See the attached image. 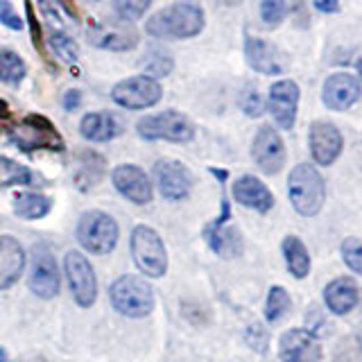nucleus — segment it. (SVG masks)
Segmentation results:
<instances>
[{"instance_id": "nucleus-1", "label": "nucleus", "mask_w": 362, "mask_h": 362, "mask_svg": "<svg viewBox=\"0 0 362 362\" xmlns=\"http://www.w3.org/2000/svg\"><path fill=\"white\" fill-rule=\"evenodd\" d=\"M206 25L204 9L190 0H179L175 5H168L152 14L145 23V32L154 39H175L184 41L202 34Z\"/></svg>"}, {"instance_id": "nucleus-2", "label": "nucleus", "mask_w": 362, "mask_h": 362, "mask_svg": "<svg viewBox=\"0 0 362 362\" xmlns=\"http://www.w3.org/2000/svg\"><path fill=\"white\" fill-rule=\"evenodd\" d=\"M9 141L25 154H32L37 150H48V152L66 150V143L62 139V134L57 132L54 122L41 116V113H30L21 122L11 124Z\"/></svg>"}, {"instance_id": "nucleus-3", "label": "nucleus", "mask_w": 362, "mask_h": 362, "mask_svg": "<svg viewBox=\"0 0 362 362\" xmlns=\"http://www.w3.org/2000/svg\"><path fill=\"white\" fill-rule=\"evenodd\" d=\"M288 197L294 211L305 218H313L322 211L326 202V186L317 168L310 163H299L297 168H292L288 177Z\"/></svg>"}, {"instance_id": "nucleus-4", "label": "nucleus", "mask_w": 362, "mask_h": 362, "mask_svg": "<svg viewBox=\"0 0 362 362\" xmlns=\"http://www.w3.org/2000/svg\"><path fill=\"white\" fill-rule=\"evenodd\" d=\"M109 299L113 308L124 317H132V320L147 317L156 305V297L150 283L132 274H124L111 283Z\"/></svg>"}, {"instance_id": "nucleus-5", "label": "nucleus", "mask_w": 362, "mask_h": 362, "mask_svg": "<svg viewBox=\"0 0 362 362\" xmlns=\"http://www.w3.org/2000/svg\"><path fill=\"white\" fill-rule=\"evenodd\" d=\"M136 134L145 141H168V143H190L195 139V124L188 116L175 109L143 116L136 122Z\"/></svg>"}, {"instance_id": "nucleus-6", "label": "nucleus", "mask_w": 362, "mask_h": 362, "mask_svg": "<svg viewBox=\"0 0 362 362\" xmlns=\"http://www.w3.org/2000/svg\"><path fill=\"white\" fill-rule=\"evenodd\" d=\"M120 229L118 222L105 211H86L77 224V243L82 245L86 252L107 256L118 245Z\"/></svg>"}, {"instance_id": "nucleus-7", "label": "nucleus", "mask_w": 362, "mask_h": 362, "mask_svg": "<svg viewBox=\"0 0 362 362\" xmlns=\"http://www.w3.org/2000/svg\"><path fill=\"white\" fill-rule=\"evenodd\" d=\"M129 247H132V258L136 267H139L145 276L161 279L168 272L165 245L161 240V235H158L152 226H147V224L134 226Z\"/></svg>"}, {"instance_id": "nucleus-8", "label": "nucleus", "mask_w": 362, "mask_h": 362, "mask_svg": "<svg viewBox=\"0 0 362 362\" xmlns=\"http://www.w3.org/2000/svg\"><path fill=\"white\" fill-rule=\"evenodd\" d=\"M86 41L98 50H109V52H129L139 48L141 34L129 21L122 18H107L90 23L86 30Z\"/></svg>"}, {"instance_id": "nucleus-9", "label": "nucleus", "mask_w": 362, "mask_h": 362, "mask_svg": "<svg viewBox=\"0 0 362 362\" xmlns=\"http://www.w3.org/2000/svg\"><path fill=\"white\" fill-rule=\"evenodd\" d=\"M28 288L39 299H54L62 290L59 269L48 245H34L30 249V279Z\"/></svg>"}, {"instance_id": "nucleus-10", "label": "nucleus", "mask_w": 362, "mask_h": 362, "mask_svg": "<svg viewBox=\"0 0 362 362\" xmlns=\"http://www.w3.org/2000/svg\"><path fill=\"white\" fill-rule=\"evenodd\" d=\"M163 88L158 84V79H152L147 75H134L118 82L111 88V100L122 109H150L156 102H161Z\"/></svg>"}, {"instance_id": "nucleus-11", "label": "nucleus", "mask_w": 362, "mask_h": 362, "mask_svg": "<svg viewBox=\"0 0 362 362\" xmlns=\"http://www.w3.org/2000/svg\"><path fill=\"white\" fill-rule=\"evenodd\" d=\"M64 269L75 303L79 308H90L98 301V279L93 265L88 263V258H84V254L68 252L64 260Z\"/></svg>"}, {"instance_id": "nucleus-12", "label": "nucleus", "mask_w": 362, "mask_h": 362, "mask_svg": "<svg viewBox=\"0 0 362 362\" xmlns=\"http://www.w3.org/2000/svg\"><path fill=\"white\" fill-rule=\"evenodd\" d=\"M154 179H156V188L158 192L170 199V202H179L186 199L192 190V175L190 170L175 158H161V161L154 163Z\"/></svg>"}, {"instance_id": "nucleus-13", "label": "nucleus", "mask_w": 362, "mask_h": 362, "mask_svg": "<svg viewBox=\"0 0 362 362\" xmlns=\"http://www.w3.org/2000/svg\"><path fill=\"white\" fill-rule=\"evenodd\" d=\"M111 181L124 199H129L132 204H139V206L150 204L154 197V188H152L150 177L145 175V170H141L134 163H122L118 168H113Z\"/></svg>"}, {"instance_id": "nucleus-14", "label": "nucleus", "mask_w": 362, "mask_h": 362, "mask_svg": "<svg viewBox=\"0 0 362 362\" xmlns=\"http://www.w3.org/2000/svg\"><path fill=\"white\" fill-rule=\"evenodd\" d=\"M252 156L265 175H276L286 165V145L274 127H260L252 143Z\"/></svg>"}, {"instance_id": "nucleus-15", "label": "nucleus", "mask_w": 362, "mask_h": 362, "mask_svg": "<svg viewBox=\"0 0 362 362\" xmlns=\"http://www.w3.org/2000/svg\"><path fill=\"white\" fill-rule=\"evenodd\" d=\"M267 107L272 118L276 120L281 129H292L297 122V107H299V86L292 79H279L272 84L267 95Z\"/></svg>"}, {"instance_id": "nucleus-16", "label": "nucleus", "mask_w": 362, "mask_h": 362, "mask_svg": "<svg viewBox=\"0 0 362 362\" xmlns=\"http://www.w3.org/2000/svg\"><path fill=\"white\" fill-rule=\"evenodd\" d=\"M308 143H310V152H313L315 163H320V165L335 163L337 156L342 154V145H344L339 129L333 122H326V120H315L310 124Z\"/></svg>"}, {"instance_id": "nucleus-17", "label": "nucleus", "mask_w": 362, "mask_h": 362, "mask_svg": "<svg viewBox=\"0 0 362 362\" xmlns=\"http://www.w3.org/2000/svg\"><path fill=\"white\" fill-rule=\"evenodd\" d=\"M281 362H320L322 360V346L317 337L301 328L283 333L279 344Z\"/></svg>"}, {"instance_id": "nucleus-18", "label": "nucleus", "mask_w": 362, "mask_h": 362, "mask_svg": "<svg viewBox=\"0 0 362 362\" xmlns=\"http://www.w3.org/2000/svg\"><path fill=\"white\" fill-rule=\"evenodd\" d=\"M360 95H362V86L358 82V77L349 73H333L324 82L322 102L333 111H344L351 105H356Z\"/></svg>"}, {"instance_id": "nucleus-19", "label": "nucleus", "mask_w": 362, "mask_h": 362, "mask_svg": "<svg viewBox=\"0 0 362 362\" xmlns=\"http://www.w3.org/2000/svg\"><path fill=\"white\" fill-rule=\"evenodd\" d=\"M245 59L249 68H254L260 75H281L283 68H286L276 45H272L265 39L252 37V34L245 37Z\"/></svg>"}, {"instance_id": "nucleus-20", "label": "nucleus", "mask_w": 362, "mask_h": 362, "mask_svg": "<svg viewBox=\"0 0 362 362\" xmlns=\"http://www.w3.org/2000/svg\"><path fill=\"white\" fill-rule=\"evenodd\" d=\"M231 218V211H229V204L226 199L222 202V215L213 224L206 226V240L209 247L213 249L215 254H220L224 258H231L238 256L243 252V243H240V233L231 226H224V222Z\"/></svg>"}, {"instance_id": "nucleus-21", "label": "nucleus", "mask_w": 362, "mask_h": 362, "mask_svg": "<svg viewBox=\"0 0 362 362\" xmlns=\"http://www.w3.org/2000/svg\"><path fill=\"white\" fill-rule=\"evenodd\" d=\"M25 269V249L14 235H0V290H9Z\"/></svg>"}, {"instance_id": "nucleus-22", "label": "nucleus", "mask_w": 362, "mask_h": 362, "mask_svg": "<svg viewBox=\"0 0 362 362\" xmlns=\"http://www.w3.org/2000/svg\"><path fill=\"white\" fill-rule=\"evenodd\" d=\"M233 197L238 204H243L247 209H254L258 213H267L272 206H274V195H272V190L254 175H245L240 179H235Z\"/></svg>"}, {"instance_id": "nucleus-23", "label": "nucleus", "mask_w": 362, "mask_h": 362, "mask_svg": "<svg viewBox=\"0 0 362 362\" xmlns=\"http://www.w3.org/2000/svg\"><path fill=\"white\" fill-rule=\"evenodd\" d=\"M79 134L90 143H109L122 134V124L109 111H93L86 113L79 122Z\"/></svg>"}, {"instance_id": "nucleus-24", "label": "nucleus", "mask_w": 362, "mask_h": 362, "mask_svg": "<svg viewBox=\"0 0 362 362\" xmlns=\"http://www.w3.org/2000/svg\"><path fill=\"white\" fill-rule=\"evenodd\" d=\"M324 299L331 313L346 315L358 305L360 290L354 283V279H335L333 283H328V288L324 290Z\"/></svg>"}, {"instance_id": "nucleus-25", "label": "nucleus", "mask_w": 362, "mask_h": 362, "mask_svg": "<svg viewBox=\"0 0 362 362\" xmlns=\"http://www.w3.org/2000/svg\"><path fill=\"white\" fill-rule=\"evenodd\" d=\"M283 256H286L288 269L294 279H305L310 272V254L305 245L299 240L297 235H288L283 240Z\"/></svg>"}, {"instance_id": "nucleus-26", "label": "nucleus", "mask_w": 362, "mask_h": 362, "mask_svg": "<svg viewBox=\"0 0 362 362\" xmlns=\"http://www.w3.org/2000/svg\"><path fill=\"white\" fill-rule=\"evenodd\" d=\"M105 156H100L95 152H84L79 156V168L75 173V184L79 190H88L93 188L98 181L105 177Z\"/></svg>"}, {"instance_id": "nucleus-27", "label": "nucleus", "mask_w": 362, "mask_h": 362, "mask_svg": "<svg viewBox=\"0 0 362 362\" xmlns=\"http://www.w3.org/2000/svg\"><path fill=\"white\" fill-rule=\"evenodd\" d=\"M52 202L41 192H18L14 197V213L23 220H41L50 213Z\"/></svg>"}, {"instance_id": "nucleus-28", "label": "nucleus", "mask_w": 362, "mask_h": 362, "mask_svg": "<svg viewBox=\"0 0 362 362\" xmlns=\"http://www.w3.org/2000/svg\"><path fill=\"white\" fill-rule=\"evenodd\" d=\"M28 75L23 57L11 48H0V82L7 86H18Z\"/></svg>"}, {"instance_id": "nucleus-29", "label": "nucleus", "mask_w": 362, "mask_h": 362, "mask_svg": "<svg viewBox=\"0 0 362 362\" xmlns=\"http://www.w3.org/2000/svg\"><path fill=\"white\" fill-rule=\"evenodd\" d=\"M34 175L30 168L11 161L7 156H0V188H11V186H30Z\"/></svg>"}, {"instance_id": "nucleus-30", "label": "nucleus", "mask_w": 362, "mask_h": 362, "mask_svg": "<svg viewBox=\"0 0 362 362\" xmlns=\"http://www.w3.org/2000/svg\"><path fill=\"white\" fill-rule=\"evenodd\" d=\"M48 41H50L52 52H54L57 57H59L62 62H66V64H75V62L79 59V48H77V43H75L73 37H68L66 32L52 30V32H50V37H48Z\"/></svg>"}, {"instance_id": "nucleus-31", "label": "nucleus", "mask_w": 362, "mask_h": 362, "mask_svg": "<svg viewBox=\"0 0 362 362\" xmlns=\"http://www.w3.org/2000/svg\"><path fill=\"white\" fill-rule=\"evenodd\" d=\"M290 294L283 290L281 286H274L269 290L267 294V303H265V317H267V322H279L286 317V313L290 310Z\"/></svg>"}, {"instance_id": "nucleus-32", "label": "nucleus", "mask_w": 362, "mask_h": 362, "mask_svg": "<svg viewBox=\"0 0 362 362\" xmlns=\"http://www.w3.org/2000/svg\"><path fill=\"white\" fill-rule=\"evenodd\" d=\"M173 68H175V62H173V57H170L168 52L163 50H158V52H150L147 54V59L143 64V71L147 77H165L173 73Z\"/></svg>"}, {"instance_id": "nucleus-33", "label": "nucleus", "mask_w": 362, "mask_h": 362, "mask_svg": "<svg viewBox=\"0 0 362 362\" xmlns=\"http://www.w3.org/2000/svg\"><path fill=\"white\" fill-rule=\"evenodd\" d=\"M152 7V0H113V11L122 21H136L147 14V9Z\"/></svg>"}, {"instance_id": "nucleus-34", "label": "nucleus", "mask_w": 362, "mask_h": 362, "mask_svg": "<svg viewBox=\"0 0 362 362\" xmlns=\"http://www.w3.org/2000/svg\"><path fill=\"white\" fill-rule=\"evenodd\" d=\"M288 14L286 0H260V18L265 28H279Z\"/></svg>"}, {"instance_id": "nucleus-35", "label": "nucleus", "mask_w": 362, "mask_h": 362, "mask_svg": "<svg viewBox=\"0 0 362 362\" xmlns=\"http://www.w3.org/2000/svg\"><path fill=\"white\" fill-rule=\"evenodd\" d=\"M342 258L356 274L362 276V243L358 238H349V240L342 243Z\"/></svg>"}, {"instance_id": "nucleus-36", "label": "nucleus", "mask_w": 362, "mask_h": 362, "mask_svg": "<svg viewBox=\"0 0 362 362\" xmlns=\"http://www.w3.org/2000/svg\"><path fill=\"white\" fill-rule=\"evenodd\" d=\"M240 107L243 111L247 113L249 118H258V116H263V98H260V93L256 88H247L243 98H240Z\"/></svg>"}, {"instance_id": "nucleus-37", "label": "nucleus", "mask_w": 362, "mask_h": 362, "mask_svg": "<svg viewBox=\"0 0 362 362\" xmlns=\"http://www.w3.org/2000/svg\"><path fill=\"white\" fill-rule=\"evenodd\" d=\"M0 23H3L5 28L14 30V32L23 30V18L16 14L14 5H11L9 0H0Z\"/></svg>"}, {"instance_id": "nucleus-38", "label": "nucleus", "mask_w": 362, "mask_h": 362, "mask_svg": "<svg viewBox=\"0 0 362 362\" xmlns=\"http://www.w3.org/2000/svg\"><path fill=\"white\" fill-rule=\"evenodd\" d=\"M25 14H28V23H30V30H32V43H34V48H37L39 52H45L41 25H39V18H37V11H34L32 0H25Z\"/></svg>"}, {"instance_id": "nucleus-39", "label": "nucleus", "mask_w": 362, "mask_h": 362, "mask_svg": "<svg viewBox=\"0 0 362 362\" xmlns=\"http://www.w3.org/2000/svg\"><path fill=\"white\" fill-rule=\"evenodd\" d=\"M79 105H82V93H79L77 88L66 90V95H64V109L66 111H75Z\"/></svg>"}, {"instance_id": "nucleus-40", "label": "nucleus", "mask_w": 362, "mask_h": 362, "mask_svg": "<svg viewBox=\"0 0 362 362\" xmlns=\"http://www.w3.org/2000/svg\"><path fill=\"white\" fill-rule=\"evenodd\" d=\"M315 7L320 11H326V14H335V11H339L337 0H315Z\"/></svg>"}, {"instance_id": "nucleus-41", "label": "nucleus", "mask_w": 362, "mask_h": 362, "mask_svg": "<svg viewBox=\"0 0 362 362\" xmlns=\"http://www.w3.org/2000/svg\"><path fill=\"white\" fill-rule=\"evenodd\" d=\"M11 116V109H9V105L5 100H0V120H7Z\"/></svg>"}, {"instance_id": "nucleus-42", "label": "nucleus", "mask_w": 362, "mask_h": 362, "mask_svg": "<svg viewBox=\"0 0 362 362\" xmlns=\"http://www.w3.org/2000/svg\"><path fill=\"white\" fill-rule=\"evenodd\" d=\"M16 362H48L43 356H25V358H21Z\"/></svg>"}, {"instance_id": "nucleus-43", "label": "nucleus", "mask_w": 362, "mask_h": 362, "mask_svg": "<svg viewBox=\"0 0 362 362\" xmlns=\"http://www.w3.org/2000/svg\"><path fill=\"white\" fill-rule=\"evenodd\" d=\"M0 362H9V356H7V351L0 346Z\"/></svg>"}, {"instance_id": "nucleus-44", "label": "nucleus", "mask_w": 362, "mask_h": 362, "mask_svg": "<svg viewBox=\"0 0 362 362\" xmlns=\"http://www.w3.org/2000/svg\"><path fill=\"white\" fill-rule=\"evenodd\" d=\"M222 5H238V3H243V0H220Z\"/></svg>"}, {"instance_id": "nucleus-45", "label": "nucleus", "mask_w": 362, "mask_h": 362, "mask_svg": "<svg viewBox=\"0 0 362 362\" xmlns=\"http://www.w3.org/2000/svg\"><path fill=\"white\" fill-rule=\"evenodd\" d=\"M356 68H358V75H360V79H362V57H360V59H358Z\"/></svg>"}, {"instance_id": "nucleus-46", "label": "nucleus", "mask_w": 362, "mask_h": 362, "mask_svg": "<svg viewBox=\"0 0 362 362\" xmlns=\"http://www.w3.org/2000/svg\"><path fill=\"white\" fill-rule=\"evenodd\" d=\"M360 305H362V292H360Z\"/></svg>"}, {"instance_id": "nucleus-47", "label": "nucleus", "mask_w": 362, "mask_h": 362, "mask_svg": "<svg viewBox=\"0 0 362 362\" xmlns=\"http://www.w3.org/2000/svg\"><path fill=\"white\" fill-rule=\"evenodd\" d=\"M88 3H98V0H88Z\"/></svg>"}]
</instances>
